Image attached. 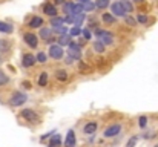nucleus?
<instances>
[{
    "label": "nucleus",
    "instance_id": "1",
    "mask_svg": "<svg viewBox=\"0 0 158 147\" xmlns=\"http://www.w3.org/2000/svg\"><path fill=\"white\" fill-rule=\"evenodd\" d=\"M26 101H28V95L26 93H23V92H19V90H16L14 93L11 95V100H9V103H11V106H22V104H25Z\"/></svg>",
    "mask_w": 158,
    "mask_h": 147
},
{
    "label": "nucleus",
    "instance_id": "2",
    "mask_svg": "<svg viewBox=\"0 0 158 147\" xmlns=\"http://www.w3.org/2000/svg\"><path fill=\"white\" fill-rule=\"evenodd\" d=\"M95 35L98 37V40H101V42L106 45V46H109V45H112L114 43V34L112 32H109V31H103V29H97L95 31Z\"/></svg>",
    "mask_w": 158,
    "mask_h": 147
},
{
    "label": "nucleus",
    "instance_id": "3",
    "mask_svg": "<svg viewBox=\"0 0 158 147\" xmlns=\"http://www.w3.org/2000/svg\"><path fill=\"white\" fill-rule=\"evenodd\" d=\"M22 118L26 119L28 123H32V124H37L38 121H40V116H38L37 112L32 110V109H23L22 110Z\"/></svg>",
    "mask_w": 158,
    "mask_h": 147
},
{
    "label": "nucleus",
    "instance_id": "4",
    "mask_svg": "<svg viewBox=\"0 0 158 147\" xmlns=\"http://www.w3.org/2000/svg\"><path fill=\"white\" fill-rule=\"evenodd\" d=\"M68 55L72 57L74 60H80L82 58V48L78 43L75 42H71L69 46H68Z\"/></svg>",
    "mask_w": 158,
    "mask_h": 147
},
{
    "label": "nucleus",
    "instance_id": "5",
    "mask_svg": "<svg viewBox=\"0 0 158 147\" xmlns=\"http://www.w3.org/2000/svg\"><path fill=\"white\" fill-rule=\"evenodd\" d=\"M63 52H64V51H63V46H60V45H51L48 54H49L51 58L60 60V58H63Z\"/></svg>",
    "mask_w": 158,
    "mask_h": 147
},
{
    "label": "nucleus",
    "instance_id": "6",
    "mask_svg": "<svg viewBox=\"0 0 158 147\" xmlns=\"http://www.w3.org/2000/svg\"><path fill=\"white\" fill-rule=\"evenodd\" d=\"M111 11H112V14L115 17H126V14H127V12L124 11V6H123L121 2H114L111 5Z\"/></svg>",
    "mask_w": 158,
    "mask_h": 147
},
{
    "label": "nucleus",
    "instance_id": "7",
    "mask_svg": "<svg viewBox=\"0 0 158 147\" xmlns=\"http://www.w3.org/2000/svg\"><path fill=\"white\" fill-rule=\"evenodd\" d=\"M23 40L29 48H37V45H38V37L35 34H31V32H26L23 35Z\"/></svg>",
    "mask_w": 158,
    "mask_h": 147
},
{
    "label": "nucleus",
    "instance_id": "8",
    "mask_svg": "<svg viewBox=\"0 0 158 147\" xmlns=\"http://www.w3.org/2000/svg\"><path fill=\"white\" fill-rule=\"evenodd\" d=\"M120 130H121V126L120 124H112V126H109L106 130H104V137H106V138H112V137L118 135Z\"/></svg>",
    "mask_w": 158,
    "mask_h": 147
},
{
    "label": "nucleus",
    "instance_id": "9",
    "mask_svg": "<svg viewBox=\"0 0 158 147\" xmlns=\"http://www.w3.org/2000/svg\"><path fill=\"white\" fill-rule=\"evenodd\" d=\"M35 63H37V57H34L32 54H25L22 58V64L25 68H32Z\"/></svg>",
    "mask_w": 158,
    "mask_h": 147
},
{
    "label": "nucleus",
    "instance_id": "10",
    "mask_svg": "<svg viewBox=\"0 0 158 147\" xmlns=\"http://www.w3.org/2000/svg\"><path fill=\"white\" fill-rule=\"evenodd\" d=\"M64 147H75V132L71 129L66 133V138H64Z\"/></svg>",
    "mask_w": 158,
    "mask_h": 147
},
{
    "label": "nucleus",
    "instance_id": "11",
    "mask_svg": "<svg viewBox=\"0 0 158 147\" xmlns=\"http://www.w3.org/2000/svg\"><path fill=\"white\" fill-rule=\"evenodd\" d=\"M43 12L46 16L55 17L57 16V8H55V5H52V3H45L43 5Z\"/></svg>",
    "mask_w": 158,
    "mask_h": 147
},
{
    "label": "nucleus",
    "instance_id": "12",
    "mask_svg": "<svg viewBox=\"0 0 158 147\" xmlns=\"http://www.w3.org/2000/svg\"><path fill=\"white\" fill-rule=\"evenodd\" d=\"M49 147H61V135L58 133L52 135V138L49 140Z\"/></svg>",
    "mask_w": 158,
    "mask_h": 147
},
{
    "label": "nucleus",
    "instance_id": "13",
    "mask_svg": "<svg viewBox=\"0 0 158 147\" xmlns=\"http://www.w3.org/2000/svg\"><path fill=\"white\" fill-rule=\"evenodd\" d=\"M31 28H42V25H43V19L42 17H38V16H34L31 20H29V23H28Z\"/></svg>",
    "mask_w": 158,
    "mask_h": 147
},
{
    "label": "nucleus",
    "instance_id": "14",
    "mask_svg": "<svg viewBox=\"0 0 158 147\" xmlns=\"http://www.w3.org/2000/svg\"><path fill=\"white\" fill-rule=\"evenodd\" d=\"M78 71H80V74H89L92 69H91V66L86 63V61H83V60H80V61H78Z\"/></svg>",
    "mask_w": 158,
    "mask_h": 147
},
{
    "label": "nucleus",
    "instance_id": "15",
    "mask_svg": "<svg viewBox=\"0 0 158 147\" xmlns=\"http://www.w3.org/2000/svg\"><path fill=\"white\" fill-rule=\"evenodd\" d=\"M71 34H63V35H60L58 37V45L60 46H69V43H71Z\"/></svg>",
    "mask_w": 158,
    "mask_h": 147
},
{
    "label": "nucleus",
    "instance_id": "16",
    "mask_svg": "<svg viewBox=\"0 0 158 147\" xmlns=\"http://www.w3.org/2000/svg\"><path fill=\"white\" fill-rule=\"evenodd\" d=\"M12 31H14L12 25H9V23H6V22H0V32H3V34H11Z\"/></svg>",
    "mask_w": 158,
    "mask_h": 147
},
{
    "label": "nucleus",
    "instance_id": "17",
    "mask_svg": "<svg viewBox=\"0 0 158 147\" xmlns=\"http://www.w3.org/2000/svg\"><path fill=\"white\" fill-rule=\"evenodd\" d=\"M97 130V123H88L86 126H85V129H83V132L86 133V135H92V133H94Z\"/></svg>",
    "mask_w": 158,
    "mask_h": 147
},
{
    "label": "nucleus",
    "instance_id": "18",
    "mask_svg": "<svg viewBox=\"0 0 158 147\" xmlns=\"http://www.w3.org/2000/svg\"><path fill=\"white\" fill-rule=\"evenodd\" d=\"M68 72L66 71H64V69H58L57 72H55V78L58 80V81H66V80H68Z\"/></svg>",
    "mask_w": 158,
    "mask_h": 147
},
{
    "label": "nucleus",
    "instance_id": "19",
    "mask_svg": "<svg viewBox=\"0 0 158 147\" xmlns=\"http://www.w3.org/2000/svg\"><path fill=\"white\" fill-rule=\"evenodd\" d=\"M101 19H103V22L106 23V25H114L115 23V16L114 14H109V12H104Z\"/></svg>",
    "mask_w": 158,
    "mask_h": 147
},
{
    "label": "nucleus",
    "instance_id": "20",
    "mask_svg": "<svg viewBox=\"0 0 158 147\" xmlns=\"http://www.w3.org/2000/svg\"><path fill=\"white\" fill-rule=\"evenodd\" d=\"M48 84V72H42L38 75V86L40 87H45Z\"/></svg>",
    "mask_w": 158,
    "mask_h": 147
},
{
    "label": "nucleus",
    "instance_id": "21",
    "mask_svg": "<svg viewBox=\"0 0 158 147\" xmlns=\"http://www.w3.org/2000/svg\"><path fill=\"white\" fill-rule=\"evenodd\" d=\"M52 35V28H40V37L43 40H49V37Z\"/></svg>",
    "mask_w": 158,
    "mask_h": 147
},
{
    "label": "nucleus",
    "instance_id": "22",
    "mask_svg": "<svg viewBox=\"0 0 158 147\" xmlns=\"http://www.w3.org/2000/svg\"><path fill=\"white\" fill-rule=\"evenodd\" d=\"M66 23V19H63V17H52L51 19V25L52 26H61V25H64Z\"/></svg>",
    "mask_w": 158,
    "mask_h": 147
},
{
    "label": "nucleus",
    "instance_id": "23",
    "mask_svg": "<svg viewBox=\"0 0 158 147\" xmlns=\"http://www.w3.org/2000/svg\"><path fill=\"white\" fill-rule=\"evenodd\" d=\"M8 83H9V77H8V74H6L5 71L0 69V87L5 86V84H8Z\"/></svg>",
    "mask_w": 158,
    "mask_h": 147
},
{
    "label": "nucleus",
    "instance_id": "24",
    "mask_svg": "<svg viewBox=\"0 0 158 147\" xmlns=\"http://www.w3.org/2000/svg\"><path fill=\"white\" fill-rule=\"evenodd\" d=\"M9 48H11V43L8 42V40L0 38V52H8Z\"/></svg>",
    "mask_w": 158,
    "mask_h": 147
},
{
    "label": "nucleus",
    "instance_id": "25",
    "mask_svg": "<svg viewBox=\"0 0 158 147\" xmlns=\"http://www.w3.org/2000/svg\"><path fill=\"white\" fill-rule=\"evenodd\" d=\"M52 31H54V32H58L60 35L68 34V28H66V25H61V26H52Z\"/></svg>",
    "mask_w": 158,
    "mask_h": 147
},
{
    "label": "nucleus",
    "instance_id": "26",
    "mask_svg": "<svg viewBox=\"0 0 158 147\" xmlns=\"http://www.w3.org/2000/svg\"><path fill=\"white\" fill-rule=\"evenodd\" d=\"M95 6L100 8V9H104V8L111 6V2L109 0H95Z\"/></svg>",
    "mask_w": 158,
    "mask_h": 147
},
{
    "label": "nucleus",
    "instance_id": "27",
    "mask_svg": "<svg viewBox=\"0 0 158 147\" xmlns=\"http://www.w3.org/2000/svg\"><path fill=\"white\" fill-rule=\"evenodd\" d=\"M104 48H106V45H104L101 40H97V42L94 43V49H95V52H104Z\"/></svg>",
    "mask_w": 158,
    "mask_h": 147
},
{
    "label": "nucleus",
    "instance_id": "28",
    "mask_svg": "<svg viewBox=\"0 0 158 147\" xmlns=\"http://www.w3.org/2000/svg\"><path fill=\"white\" fill-rule=\"evenodd\" d=\"M83 5V11L85 12H91V11H94L97 6H95V3H92V2H86V3H82Z\"/></svg>",
    "mask_w": 158,
    "mask_h": 147
},
{
    "label": "nucleus",
    "instance_id": "29",
    "mask_svg": "<svg viewBox=\"0 0 158 147\" xmlns=\"http://www.w3.org/2000/svg\"><path fill=\"white\" fill-rule=\"evenodd\" d=\"M123 6H124V11L127 12V14H129V12H132L134 11V6H132V3H130V0H123Z\"/></svg>",
    "mask_w": 158,
    "mask_h": 147
},
{
    "label": "nucleus",
    "instance_id": "30",
    "mask_svg": "<svg viewBox=\"0 0 158 147\" xmlns=\"http://www.w3.org/2000/svg\"><path fill=\"white\" fill-rule=\"evenodd\" d=\"M82 32H83V31L80 29V26H74V28L69 31V34H71L72 37H77V35H80Z\"/></svg>",
    "mask_w": 158,
    "mask_h": 147
},
{
    "label": "nucleus",
    "instance_id": "31",
    "mask_svg": "<svg viewBox=\"0 0 158 147\" xmlns=\"http://www.w3.org/2000/svg\"><path fill=\"white\" fill-rule=\"evenodd\" d=\"M137 22H138V23H141V25H146V23L149 22V19H148V16L140 14V16H137Z\"/></svg>",
    "mask_w": 158,
    "mask_h": 147
},
{
    "label": "nucleus",
    "instance_id": "32",
    "mask_svg": "<svg viewBox=\"0 0 158 147\" xmlns=\"http://www.w3.org/2000/svg\"><path fill=\"white\" fill-rule=\"evenodd\" d=\"M138 143V137L137 135H134L132 138H130L129 141H127V144H126V147H135V144Z\"/></svg>",
    "mask_w": 158,
    "mask_h": 147
},
{
    "label": "nucleus",
    "instance_id": "33",
    "mask_svg": "<svg viewBox=\"0 0 158 147\" xmlns=\"http://www.w3.org/2000/svg\"><path fill=\"white\" fill-rule=\"evenodd\" d=\"M37 61L38 63H46V54L45 52H38L37 54Z\"/></svg>",
    "mask_w": 158,
    "mask_h": 147
},
{
    "label": "nucleus",
    "instance_id": "34",
    "mask_svg": "<svg viewBox=\"0 0 158 147\" xmlns=\"http://www.w3.org/2000/svg\"><path fill=\"white\" fill-rule=\"evenodd\" d=\"M124 20H126V23L129 25V26H135L138 22H137V19H132V17H129V16H126L124 17Z\"/></svg>",
    "mask_w": 158,
    "mask_h": 147
},
{
    "label": "nucleus",
    "instance_id": "35",
    "mask_svg": "<svg viewBox=\"0 0 158 147\" xmlns=\"http://www.w3.org/2000/svg\"><path fill=\"white\" fill-rule=\"evenodd\" d=\"M82 34H83V37H85L86 40H91V38H92V32H91L89 29H83Z\"/></svg>",
    "mask_w": 158,
    "mask_h": 147
},
{
    "label": "nucleus",
    "instance_id": "36",
    "mask_svg": "<svg viewBox=\"0 0 158 147\" xmlns=\"http://www.w3.org/2000/svg\"><path fill=\"white\" fill-rule=\"evenodd\" d=\"M148 124V118L146 116H140V127H146Z\"/></svg>",
    "mask_w": 158,
    "mask_h": 147
},
{
    "label": "nucleus",
    "instance_id": "37",
    "mask_svg": "<svg viewBox=\"0 0 158 147\" xmlns=\"http://www.w3.org/2000/svg\"><path fill=\"white\" fill-rule=\"evenodd\" d=\"M23 87H26V89H29V87H31V84H29V81H28V83H23Z\"/></svg>",
    "mask_w": 158,
    "mask_h": 147
},
{
    "label": "nucleus",
    "instance_id": "38",
    "mask_svg": "<svg viewBox=\"0 0 158 147\" xmlns=\"http://www.w3.org/2000/svg\"><path fill=\"white\" fill-rule=\"evenodd\" d=\"M86 2H91V0H78V3H86Z\"/></svg>",
    "mask_w": 158,
    "mask_h": 147
},
{
    "label": "nucleus",
    "instance_id": "39",
    "mask_svg": "<svg viewBox=\"0 0 158 147\" xmlns=\"http://www.w3.org/2000/svg\"><path fill=\"white\" fill-rule=\"evenodd\" d=\"M55 3H64V0H54Z\"/></svg>",
    "mask_w": 158,
    "mask_h": 147
},
{
    "label": "nucleus",
    "instance_id": "40",
    "mask_svg": "<svg viewBox=\"0 0 158 147\" xmlns=\"http://www.w3.org/2000/svg\"><path fill=\"white\" fill-rule=\"evenodd\" d=\"M130 2H144V0H130Z\"/></svg>",
    "mask_w": 158,
    "mask_h": 147
},
{
    "label": "nucleus",
    "instance_id": "41",
    "mask_svg": "<svg viewBox=\"0 0 158 147\" xmlns=\"http://www.w3.org/2000/svg\"><path fill=\"white\" fill-rule=\"evenodd\" d=\"M155 147H158V144H157V146H155Z\"/></svg>",
    "mask_w": 158,
    "mask_h": 147
}]
</instances>
